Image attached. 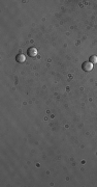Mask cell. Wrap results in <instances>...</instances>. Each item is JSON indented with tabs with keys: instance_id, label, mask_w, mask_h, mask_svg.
I'll return each instance as SVG.
<instances>
[{
	"instance_id": "4",
	"label": "cell",
	"mask_w": 97,
	"mask_h": 187,
	"mask_svg": "<svg viewBox=\"0 0 97 187\" xmlns=\"http://www.w3.org/2000/svg\"><path fill=\"white\" fill-rule=\"evenodd\" d=\"M89 61L91 62L92 65H93V64H97V56H96V55H91V56L89 57Z\"/></svg>"
},
{
	"instance_id": "3",
	"label": "cell",
	"mask_w": 97,
	"mask_h": 187,
	"mask_svg": "<svg viewBox=\"0 0 97 187\" xmlns=\"http://www.w3.org/2000/svg\"><path fill=\"white\" fill-rule=\"evenodd\" d=\"M25 60H26V57L22 53H20V54H18L17 56H15V61L19 62V64H23V62H25Z\"/></svg>"
},
{
	"instance_id": "2",
	"label": "cell",
	"mask_w": 97,
	"mask_h": 187,
	"mask_svg": "<svg viewBox=\"0 0 97 187\" xmlns=\"http://www.w3.org/2000/svg\"><path fill=\"white\" fill-rule=\"evenodd\" d=\"M27 55L30 57H35L37 55V49L34 48V47H30V48L27 50Z\"/></svg>"
},
{
	"instance_id": "1",
	"label": "cell",
	"mask_w": 97,
	"mask_h": 187,
	"mask_svg": "<svg viewBox=\"0 0 97 187\" xmlns=\"http://www.w3.org/2000/svg\"><path fill=\"white\" fill-rule=\"evenodd\" d=\"M82 69H83V71H85V72H90V71L93 69V65L91 64L89 60H88V61H84L83 64H82Z\"/></svg>"
},
{
	"instance_id": "5",
	"label": "cell",
	"mask_w": 97,
	"mask_h": 187,
	"mask_svg": "<svg viewBox=\"0 0 97 187\" xmlns=\"http://www.w3.org/2000/svg\"><path fill=\"white\" fill-rule=\"evenodd\" d=\"M96 155H97V153H96Z\"/></svg>"
}]
</instances>
